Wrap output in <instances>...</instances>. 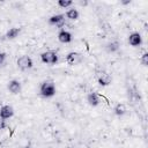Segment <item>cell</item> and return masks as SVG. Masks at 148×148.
<instances>
[{
  "instance_id": "cell-9",
  "label": "cell",
  "mask_w": 148,
  "mask_h": 148,
  "mask_svg": "<svg viewBox=\"0 0 148 148\" xmlns=\"http://www.w3.org/2000/svg\"><path fill=\"white\" fill-rule=\"evenodd\" d=\"M128 43L130 45L132 46H139L141 45L142 43V37L139 32H132L130 36H128Z\"/></svg>"
},
{
  "instance_id": "cell-7",
  "label": "cell",
  "mask_w": 148,
  "mask_h": 148,
  "mask_svg": "<svg viewBox=\"0 0 148 148\" xmlns=\"http://www.w3.org/2000/svg\"><path fill=\"white\" fill-rule=\"evenodd\" d=\"M72 39H73V37H72V34L69 31H67L65 29H62V30L59 31V34H58V40L60 43L67 44V43H71Z\"/></svg>"
},
{
  "instance_id": "cell-11",
  "label": "cell",
  "mask_w": 148,
  "mask_h": 148,
  "mask_svg": "<svg viewBox=\"0 0 148 148\" xmlns=\"http://www.w3.org/2000/svg\"><path fill=\"white\" fill-rule=\"evenodd\" d=\"M87 101L88 103L91 105V106H97L99 104V95L96 94V92H90L88 96H87Z\"/></svg>"
},
{
  "instance_id": "cell-1",
  "label": "cell",
  "mask_w": 148,
  "mask_h": 148,
  "mask_svg": "<svg viewBox=\"0 0 148 148\" xmlns=\"http://www.w3.org/2000/svg\"><path fill=\"white\" fill-rule=\"evenodd\" d=\"M39 92L43 97L45 98H49V97H52L56 95V86L53 83V81L51 80H46L44 81L42 84H40V88H39Z\"/></svg>"
},
{
  "instance_id": "cell-5",
  "label": "cell",
  "mask_w": 148,
  "mask_h": 148,
  "mask_svg": "<svg viewBox=\"0 0 148 148\" xmlns=\"http://www.w3.org/2000/svg\"><path fill=\"white\" fill-rule=\"evenodd\" d=\"M97 81H98V83H99L101 86H104V87H105V86H109V84L111 83L112 77H111V75H110L109 73L102 71V72L98 73V75H97Z\"/></svg>"
},
{
  "instance_id": "cell-19",
  "label": "cell",
  "mask_w": 148,
  "mask_h": 148,
  "mask_svg": "<svg viewBox=\"0 0 148 148\" xmlns=\"http://www.w3.org/2000/svg\"><path fill=\"white\" fill-rule=\"evenodd\" d=\"M6 127V124H5V120L0 118V130H3Z\"/></svg>"
},
{
  "instance_id": "cell-6",
  "label": "cell",
  "mask_w": 148,
  "mask_h": 148,
  "mask_svg": "<svg viewBox=\"0 0 148 148\" xmlns=\"http://www.w3.org/2000/svg\"><path fill=\"white\" fill-rule=\"evenodd\" d=\"M49 23L52 24V25H56V27H62L64 23H65V16L62 14H57V15H52L50 18H49Z\"/></svg>"
},
{
  "instance_id": "cell-3",
  "label": "cell",
  "mask_w": 148,
  "mask_h": 148,
  "mask_svg": "<svg viewBox=\"0 0 148 148\" xmlns=\"http://www.w3.org/2000/svg\"><path fill=\"white\" fill-rule=\"evenodd\" d=\"M16 64H17V67H18L21 71L30 69V68H32V66H34L32 59H31L29 56H21V57L17 59Z\"/></svg>"
},
{
  "instance_id": "cell-13",
  "label": "cell",
  "mask_w": 148,
  "mask_h": 148,
  "mask_svg": "<svg viewBox=\"0 0 148 148\" xmlns=\"http://www.w3.org/2000/svg\"><path fill=\"white\" fill-rule=\"evenodd\" d=\"M79 16H80V14H79L77 9L72 8V9H68V10L66 12V17H67V18H69V20H72V21L77 20V18H79Z\"/></svg>"
},
{
  "instance_id": "cell-8",
  "label": "cell",
  "mask_w": 148,
  "mask_h": 148,
  "mask_svg": "<svg viewBox=\"0 0 148 148\" xmlns=\"http://www.w3.org/2000/svg\"><path fill=\"white\" fill-rule=\"evenodd\" d=\"M7 88H8V90H9L12 94L17 95V94L21 91L22 86H21V82H20V81H17V80H10V81L8 82Z\"/></svg>"
},
{
  "instance_id": "cell-20",
  "label": "cell",
  "mask_w": 148,
  "mask_h": 148,
  "mask_svg": "<svg viewBox=\"0 0 148 148\" xmlns=\"http://www.w3.org/2000/svg\"><path fill=\"white\" fill-rule=\"evenodd\" d=\"M25 148H31V147H25Z\"/></svg>"
},
{
  "instance_id": "cell-17",
  "label": "cell",
  "mask_w": 148,
  "mask_h": 148,
  "mask_svg": "<svg viewBox=\"0 0 148 148\" xmlns=\"http://www.w3.org/2000/svg\"><path fill=\"white\" fill-rule=\"evenodd\" d=\"M140 61H141V64H142L143 66H147V65H148V53H147V52H145V53L142 54V57L140 58Z\"/></svg>"
},
{
  "instance_id": "cell-10",
  "label": "cell",
  "mask_w": 148,
  "mask_h": 148,
  "mask_svg": "<svg viewBox=\"0 0 148 148\" xmlns=\"http://www.w3.org/2000/svg\"><path fill=\"white\" fill-rule=\"evenodd\" d=\"M66 61L69 65L74 66V65H76V64H79L81 61V54L77 53V52H69L67 54V57H66Z\"/></svg>"
},
{
  "instance_id": "cell-15",
  "label": "cell",
  "mask_w": 148,
  "mask_h": 148,
  "mask_svg": "<svg viewBox=\"0 0 148 148\" xmlns=\"http://www.w3.org/2000/svg\"><path fill=\"white\" fill-rule=\"evenodd\" d=\"M72 5H73V1H71V0H59L58 1V6L61 8H67Z\"/></svg>"
},
{
  "instance_id": "cell-14",
  "label": "cell",
  "mask_w": 148,
  "mask_h": 148,
  "mask_svg": "<svg viewBox=\"0 0 148 148\" xmlns=\"http://www.w3.org/2000/svg\"><path fill=\"white\" fill-rule=\"evenodd\" d=\"M113 111H114V113H116L117 116H124V114L126 113L127 110H126L125 104H123V103H118V104L114 106Z\"/></svg>"
},
{
  "instance_id": "cell-2",
  "label": "cell",
  "mask_w": 148,
  "mask_h": 148,
  "mask_svg": "<svg viewBox=\"0 0 148 148\" xmlns=\"http://www.w3.org/2000/svg\"><path fill=\"white\" fill-rule=\"evenodd\" d=\"M40 60L47 65H54L58 62V54L54 51H46L40 54Z\"/></svg>"
},
{
  "instance_id": "cell-18",
  "label": "cell",
  "mask_w": 148,
  "mask_h": 148,
  "mask_svg": "<svg viewBox=\"0 0 148 148\" xmlns=\"http://www.w3.org/2000/svg\"><path fill=\"white\" fill-rule=\"evenodd\" d=\"M5 60H6V53L5 52H0V66L5 62Z\"/></svg>"
},
{
  "instance_id": "cell-16",
  "label": "cell",
  "mask_w": 148,
  "mask_h": 148,
  "mask_svg": "<svg viewBox=\"0 0 148 148\" xmlns=\"http://www.w3.org/2000/svg\"><path fill=\"white\" fill-rule=\"evenodd\" d=\"M108 49H109V51L114 52V51H117V50L119 49V45H118L117 42H113V43H110V44L108 45Z\"/></svg>"
},
{
  "instance_id": "cell-4",
  "label": "cell",
  "mask_w": 148,
  "mask_h": 148,
  "mask_svg": "<svg viewBox=\"0 0 148 148\" xmlns=\"http://www.w3.org/2000/svg\"><path fill=\"white\" fill-rule=\"evenodd\" d=\"M14 116V109L10 105H3L0 108V118L6 120Z\"/></svg>"
},
{
  "instance_id": "cell-12",
  "label": "cell",
  "mask_w": 148,
  "mask_h": 148,
  "mask_svg": "<svg viewBox=\"0 0 148 148\" xmlns=\"http://www.w3.org/2000/svg\"><path fill=\"white\" fill-rule=\"evenodd\" d=\"M20 28H10L7 32H6V38L7 39H14L17 37V35L20 34Z\"/></svg>"
}]
</instances>
